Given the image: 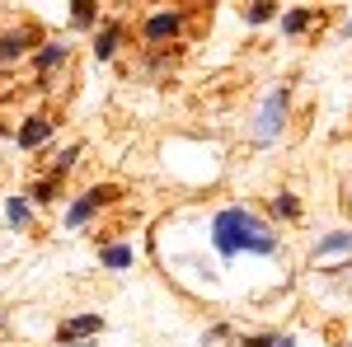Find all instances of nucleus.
Listing matches in <instances>:
<instances>
[{
    "mask_svg": "<svg viewBox=\"0 0 352 347\" xmlns=\"http://www.w3.org/2000/svg\"><path fill=\"white\" fill-rule=\"evenodd\" d=\"M272 14H277V5H268V0H254V5H244V24H268Z\"/></svg>",
    "mask_w": 352,
    "mask_h": 347,
    "instance_id": "nucleus-13",
    "label": "nucleus"
},
{
    "mask_svg": "<svg viewBox=\"0 0 352 347\" xmlns=\"http://www.w3.org/2000/svg\"><path fill=\"white\" fill-rule=\"evenodd\" d=\"M99 258H104V267H113V272H118V267H132V244H104V254H99Z\"/></svg>",
    "mask_w": 352,
    "mask_h": 347,
    "instance_id": "nucleus-9",
    "label": "nucleus"
},
{
    "mask_svg": "<svg viewBox=\"0 0 352 347\" xmlns=\"http://www.w3.org/2000/svg\"><path fill=\"white\" fill-rule=\"evenodd\" d=\"M212 244H217L221 258H235L240 249H249V254H277L272 225L258 221L254 212H244V207H226V212H217V221H212Z\"/></svg>",
    "mask_w": 352,
    "mask_h": 347,
    "instance_id": "nucleus-1",
    "label": "nucleus"
},
{
    "mask_svg": "<svg viewBox=\"0 0 352 347\" xmlns=\"http://www.w3.org/2000/svg\"><path fill=\"white\" fill-rule=\"evenodd\" d=\"M179 28H184V10H155V14L141 24V38H146L151 47H160L164 38H179Z\"/></svg>",
    "mask_w": 352,
    "mask_h": 347,
    "instance_id": "nucleus-4",
    "label": "nucleus"
},
{
    "mask_svg": "<svg viewBox=\"0 0 352 347\" xmlns=\"http://www.w3.org/2000/svg\"><path fill=\"white\" fill-rule=\"evenodd\" d=\"M315 19H320V10H292V14H282V33H305Z\"/></svg>",
    "mask_w": 352,
    "mask_h": 347,
    "instance_id": "nucleus-10",
    "label": "nucleus"
},
{
    "mask_svg": "<svg viewBox=\"0 0 352 347\" xmlns=\"http://www.w3.org/2000/svg\"><path fill=\"white\" fill-rule=\"evenodd\" d=\"M272 212L287 216V221H296V216H300V202L292 197V192H277V197H272Z\"/></svg>",
    "mask_w": 352,
    "mask_h": 347,
    "instance_id": "nucleus-15",
    "label": "nucleus"
},
{
    "mask_svg": "<svg viewBox=\"0 0 352 347\" xmlns=\"http://www.w3.org/2000/svg\"><path fill=\"white\" fill-rule=\"evenodd\" d=\"M5 216H10V225H28V202L24 197H10L5 202Z\"/></svg>",
    "mask_w": 352,
    "mask_h": 347,
    "instance_id": "nucleus-17",
    "label": "nucleus"
},
{
    "mask_svg": "<svg viewBox=\"0 0 352 347\" xmlns=\"http://www.w3.org/2000/svg\"><path fill=\"white\" fill-rule=\"evenodd\" d=\"M118 43H122V24H118V19H109V24L99 28V43H94V52H99V61H109V56L118 52Z\"/></svg>",
    "mask_w": 352,
    "mask_h": 347,
    "instance_id": "nucleus-8",
    "label": "nucleus"
},
{
    "mask_svg": "<svg viewBox=\"0 0 352 347\" xmlns=\"http://www.w3.org/2000/svg\"><path fill=\"white\" fill-rule=\"evenodd\" d=\"M240 347H272V338H268V333H254V338H244Z\"/></svg>",
    "mask_w": 352,
    "mask_h": 347,
    "instance_id": "nucleus-19",
    "label": "nucleus"
},
{
    "mask_svg": "<svg viewBox=\"0 0 352 347\" xmlns=\"http://www.w3.org/2000/svg\"><path fill=\"white\" fill-rule=\"evenodd\" d=\"M71 10H76V28H89V24H94V5H89V0H76Z\"/></svg>",
    "mask_w": 352,
    "mask_h": 347,
    "instance_id": "nucleus-18",
    "label": "nucleus"
},
{
    "mask_svg": "<svg viewBox=\"0 0 352 347\" xmlns=\"http://www.w3.org/2000/svg\"><path fill=\"white\" fill-rule=\"evenodd\" d=\"M61 61H66V47H61V43H43V52L33 56V66H38L43 76H47L52 66H61Z\"/></svg>",
    "mask_w": 352,
    "mask_h": 347,
    "instance_id": "nucleus-11",
    "label": "nucleus"
},
{
    "mask_svg": "<svg viewBox=\"0 0 352 347\" xmlns=\"http://www.w3.org/2000/svg\"><path fill=\"white\" fill-rule=\"evenodd\" d=\"M76 160H80V146H66V150H61V155L52 160V179H61V174H66V169H71Z\"/></svg>",
    "mask_w": 352,
    "mask_h": 347,
    "instance_id": "nucleus-16",
    "label": "nucleus"
},
{
    "mask_svg": "<svg viewBox=\"0 0 352 347\" xmlns=\"http://www.w3.org/2000/svg\"><path fill=\"white\" fill-rule=\"evenodd\" d=\"M33 47H38V28L19 24L14 33H5V38H0V61H19V56H28Z\"/></svg>",
    "mask_w": 352,
    "mask_h": 347,
    "instance_id": "nucleus-5",
    "label": "nucleus"
},
{
    "mask_svg": "<svg viewBox=\"0 0 352 347\" xmlns=\"http://www.w3.org/2000/svg\"><path fill=\"white\" fill-rule=\"evenodd\" d=\"M113 202H118V188H113V183H99V188H89V192H85L80 202H76V207L66 212V225L76 230V225H85V221H89V216L99 212V207H113Z\"/></svg>",
    "mask_w": 352,
    "mask_h": 347,
    "instance_id": "nucleus-3",
    "label": "nucleus"
},
{
    "mask_svg": "<svg viewBox=\"0 0 352 347\" xmlns=\"http://www.w3.org/2000/svg\"><path fill=\"white\" fill-rule=\"evenodd\" d=\"M99 328H104L99 315H76V320H66L56 328V338H61V343H85V338H94Z\"/></svg>",
    "mask_w": 352,
    "mask_h": 347,
    "instance_id": "nucleus-6",
    "label": "nucleus"
},
{
    "mask_svg": "<svg viewBox=\"0 0 352 347\" xmlns=\"http://www.w3.org/2000/svg\"><path fill=\"white\" fill-rule=\"evenodd\" d=\"M329 254H352V235L348 230H333V235L320 240V258H329Z\"/></svg>",
    "mask_w": 352,
    "mask_h": 347,
    "instance_id": "nucleus-12",
    "label": "nucleus"
},
{
    "mask_svg": "<svg viewBox=\"0 0 352 347\" xmlns=\"http://www.w3.org/2000/svg\"><path fill=\"white\" fill-rule=\"evenodd\" d=\"M56 192H61V179L47 174V179H38V183H33V202H56Z\"/></svg>",
    "mask_w": 352,
    "mask_h": 347,
    "instance_id": "nucleus-14",
    "label": "nucleus"
},
{
    "mask_svg": "<svg viewBox=\"0 0 352 347\" xmlns=\"http://www.w3.org/2000/svg\"><path fill=\"white\" fill-rule=\"evenodd\" d=\"M61 347H94V338H85V343H61Z\"/></svg>",
    "mask_w": 352,
    "mask_h": 347,
    "instance_id": "nucleus-21",
    "label": "nucleus"
},
{
    "mask_svg": "<svg viewBox=\"0 0 352 347\" xmlns=\"http://www.w3.org/2000/svg\"><path fill=\"white\" fill-rule=\"evenodd\" d=\"M287 99H292V89H287V85H277L268 99H263V113H258V122H254V136H258V141H272V136L282 132V117H287Z\"/></svg>",
    "mask_w": 352,
    "mask_h": 347,
    "instance_id": "nucleus-2",
    "label": "nucleus"
},
{
    "mask_svg": "<svg viewBox=\"0 0 352 347\" xmlns=\"http://www.w3.org/2000/svg\"><path fill=\"white\" fill-rule=\"evenodd\" d=\"M272 347H296V338H272Z\"/></svg>",
    "mask_w": 352,
    "mask_h": 347,
    "instance_id": "nucleus-20",
    "label": "nucleus"
},
{
    "mask_svg": "<svg viewBox=\"0 0 352 347\" xmlns=\"http://www.w3.org/2000/svg\"><path fill=\"white\" fill-rule=\"evenodd\" d=\"M47 136H52V117H43V113H38V117H28L24 127L14 132V141H19L24 150H38V146H43Z\"/></svg>",
    "mask_w": 352,
    "mask_h": 347,
    "instance_id": "nucleus-7",
    "label": "nucleus"
},
{
    "mask_svg": "<svg viewBox=\"0 0 352 347\" xmlns=\"http://www.w3.org/2000/svg\"><path fill=\"white\" fill-rule=\"evenodd\" d=\"M343 33H348V38H352V14H348V24H343Z\"/></svg>",
    "mask_w": 352,
    "mask_h": 347,
    "instance_id": "nucleus-22",
    "label": "nucleus"
}]
</instances>
